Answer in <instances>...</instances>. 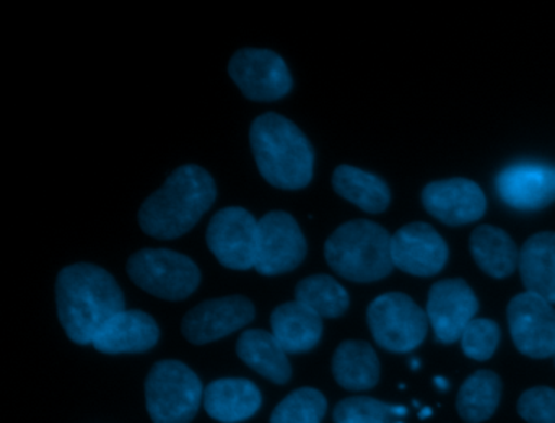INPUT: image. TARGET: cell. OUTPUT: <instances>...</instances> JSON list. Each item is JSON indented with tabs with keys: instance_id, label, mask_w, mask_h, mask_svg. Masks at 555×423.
<instances>
[{
	"instance_id": "obj_1",
	"label": "cell",
	"mask_w": 555,
	"mask_h": 423,
	"mask_svg": "<svg viewBox=\"0 0 555 423\" xmlns=\"http://www.w3.org/2000/svg\"><path fill=\"white\" fill-rule=\"evenodd\" d=\"M57 315L70 341L93 344L109 319L125 311L121 286L108 270L93 264L64 267L56 282Z\"/></svg>"
},
{
	"instance_id": "obj_2",
	"label": "cell",
	"mask_w": 555,
	"mask_h": 423,
	"mask_svg": "<svg viewBox=\"0 0 555 423\" xmlns=\"http://www.w3.org/2000/svg\"><path fill=\"white\" fill-rule=\"evenodd\" d=\"M216 197V181L206 169L197 165L180 166L142 204L139 225L149 236L175 240L196 227Z\"/></svg>"
},
{
	"instance_id": "obj_3",
	"label": "cell",
	"mask_w": 555,
	"mask_h": 423,
	"mask_svg": "<svg viewBox=\"0 0 555 423\" xmlns=\"http://www.w3.org/2000/svg\"><path fill=\"white\" fill-rule=\"evenodd\" d=\"M249 142L259 172L269 184L285 191L310 184L314 171L313 146L291 119L278 113L261 114L253 120Z\"/></svg>"
},
{
	"instance_id": "obj_4",
	"label": "cell",
	"mask_w": 555,
	"mask_h": 423,
	"mask_svg": "<svg viewBox=\"0 0 555 423\" xmlns=\"http://www.w3.org/2000/svg\"><path fill=\"white\" fill-rule=\"evenodd\" d=\"M324 257L334 272L350 282H376L395 269L391 234L382 225L370 220L340 225L327 238Z\"/></svg>"
},
{
	"instance_id": "obj_5",
	"label": "cell",
	"mask_w": 555,
	"mask_h": 423,
	"mask_svg": "<svg viewBox=\"0 0 555 423\" xmlns=\"http://www.w3.org/2000/svg\"><path fill=\"white\" fill-rule=\"evenodd\" d=\"M145 400L154 423H190L204 400L203 384L181 361H158L149 373Z\"/></svg>"
},
{
	"instance_id": "obj_6",
	"label": "cell",
	"mask_w": 555,
	"mask_h": 423,
	"mask_svg": "<svg viewBox=\"0 0 555 423\" xmlns=\"http://www.w3.org/2000/svg\"><path fill=\"white\" fill-rule=\"evenodd\" d=\"M370 331L379 347L392 354H409L427 337V312L405 293L376 296L366 311Z\"/></svg>"
},
{
	"instance_id": "obj_7",
	"label": "cell",
	"mask_w": 555,
	"mask_h": 423,
	"mask_svg": "<svg viewBox=\"0 0 555 423\" xmlns=\"http://www.w3.org/2000/svg\"><path fill=\"white\" fill-rule=\"evenodd\" d=\"M128 275L139 289L170 302L196 292L201 270L193 259L171 249H142L128 260Z\"/></svg>"
},
{
	"instance_id": "obj_8",
	"label": "cell",
	"mask_w": 555,
	"mask_h": 423,
	"mask_svg": "<svg viewBox=\"0 0 555 423\" xmlns=\"http://www.w3.org/2000/svg\"><path fill=\"white\" fill-rule=\"evenodd\" d=\"M259 220L243 207H225L214 215L207 227L210 253L227 269L248 270L258 254Z\"/></svg>"
},
{
	"instance_id": "obj_9",
	"label": "cell",
	"mask_w": 555,
	"mask_h": 423,
	"mask_svg": "<svg viewBox=\"0 0 555 423\" xmlns=\"http://www.w3.org/2000/svg\"><path fill=\"white\" fill-rule=\"evenodd\" d=\"M230 78L248 100L275 101L291 93L292 80L287 62L271 49L245 48L229 62Z\"/></svg>"
},
{
	"instance_id": "obj_10",
	"label": "cell",
	"mask_w": 555,
	"mask_h": 423,
	"mask_svg": "<svg viewBox=\"0 0 555 423\" xmlns=\"http://www.w3.org/2000/svg\"><path fill=\"white\" fill-rule=\"evenodd\" d=\"M305 256L307 240L300 225L291 214L269 211L259 220L255 269L261 275L292 272L304 262Z\"/></svg>"
},
{
	"instance_id": "obj_11",
	"label": "cell",
	"mask_w": 555,
	"mask_h": 423,
	"mask_svg": "<svg viewBox=\"0 0 555 423\" xmlns=\"http://www.w3.org/2000/svg\"><path fill=\"white\" fill-rule=\"evenodd\" d=\"M509 332L516 348L526 357L555 355V309L552 303L531 292H522L509 302Z\"/></svg>"
},
{
	"instance_id": "obj_12",
	"label": "cell",
	"mask_w": 555,
	"mask_h": 423,
	"mask_svg": "<svg viewBox=\"0 0 555 423\" xmlns=\"http://www.w3.org/2000/svg\"><path fill=\"white\" fill-rule=\"evenodd\" d=\"M479 311V302L469 283L447 279L431 285L427 299V318L440 344L460 341L464 329Z\"/></svg>"
},
{
	"instance_id": "obj_13",
	"label": "cell",
	"mask_w": 555,
	"mask_h": 423,
	"mask_svg": "<svg viewBox=\"0 0 555 423\" xmlns=\"http://www.w3.org/2000/svg\"><path fill=\"white\" fill-rule=\"evenodd\" d=\"M255 318V306L242 295L207 299L184 316L181 331L191 344L204 345L233 334Z\"/></svg>"
},
{
	"instance_id": "obj_14",
	"label": "cell",
	"mask_w": 555,
	"mask_h": 423,
	"mask_svg": "<svg viewBox=\"0 0 555 423\" xmlns=\"http://www.w3.org/2000/svg\"><path fill=\"white\" fill-rule=\"evenodd\" d=\"M448 254L447 241L424 221L404 225L391 236L392 264L411 275H437L447 266Z\"/></svg>"
},
{
	"instance_id": "obj_15",
	"label": "cell",
	"mask_w": 555,
	"mask_h": 423,
	"mask_svg": "<svg viewBox=\"0 0 555 423\" xmlns=\"http://www.w3.org/2000/svg\"><path fill=\"white\" fill-rule=\"evenodd\" d=\"M422 204L441 223L461 227L483 217L487 198L477 182L451 178L428 182L422 191Z\"/></svg>"
},
{
	"instance_id": "obj_16",
	"label": "cell",
	"mask_w": 555,
	"mask_h": 423,
	"mask_svg": "<svg viewBox=\"0 0 555 423\" xmlns=\"http://www.w3.org/2000/svg\"><path fill=\"white\" fill-rule=\"evenodd\" d=\"M499 197L516 210H539L555 201L554 166L518 163L496 178Z\"/></svg>"
},
{
	"instance_id": "obj_17",
	"label": "cell",
	"mask_w": 555,
	"mask_h": 423,
	"mask_svg": "<svg viewBox=\"0 0 555 423\" xmlns=\"http://www.w3.org/2000/svg\"><path fill=\"white\" fill-rule=\"evenodd\" d=\"M158 338L160 329L151 315L125 309L106 322L93 341V347L109 355L142 354L154 348Z\"/></svg>"
},
{
	"instance_id": "obj_18",
	"label": "cell",
	"mask_w": 555,
	"mask_h": 423,
	"mask_svg": "<svg viewBox=\"0 0 555 423\" xmlns=\"http://www.w3.org/2000/svg\"><path fill=\"white\" fill-rule=\"evenodd\" d=\"M261 403V390L242 377L214 381L204 390V409L217 422H245L258 412Z\"/></svg>"
},
{
	"instance_id": "obj_19",
	"label": "cell",
	"mask_w": 555,
	"mask_h": 423,
	"mask_svg": "<svg viewBox=\"0 0 555 423\" xmlns=\"http://www.w3.org/2000/svg\"><path fill=\"white\" fill-rule=\"evenodd\" d=\"M518 269L526 292L555 305V231H541L525 241Z\"/></svg>"
},
{
	"instance_id": "obj_20",
	"label": "cell",
	"mask_w": 555,
	"mask_h": 423,
	"mask_svg": "<svg viewBox=\"0 0 555 423\" xmlns=\"http://www.w3.org/2000/svg\"><path fill=\"white\" fill-rule=\"evenodd\" d=\"M271 328L272 335L287 354H305L321 341L323 318L295 299L274 309Z\"/></svg>"
},
{
	"instance_id": "obj_21",
	"label": "cell",
	"mask_w": 555,
	"mask_h": 423,
	"mask_svg": "<svg viewBox=\"0 0 555 423\" xmlns=\"http://www.w3.org/2000/svg\"><path fill=\"white\" fill-rule=\"evenodd\" d=\"M236 354L256 373L275 384H285L292 376L287 351L272 332L249 329L240 335Z\"/></svg>"
},
{
	"instance_id": "obj_22",
	"label": "cell",
	"mask_w": 555,
	"mask_h": 423,
	"mask_svg": "<svg viewBox=\"0 0 555 423\" xmlns=\"http://www.w3.org/2000/svg\"><path fill=\"white\" fill-rule=\"evenodd\" d=\"M469 246L477 266L493 279H505L518 267V247L502 228L480 225L470 234Z\"/></svg>"
},
{
	"instance_id": "obj_23",
	"label": "cell",
	"mask_w": 555,
	"mask_h": 423,
	"mask_svg": "<svg viewBox=\"0 0 555 423\" xmlns=\"http://www.w3.org/2000/svg\"><path fill=\"white\" fill-rule=\"evenodd\" d=\"M333 374L344 389H372L379 380L378 355L366 342H343L333 357Z\"/></svg>"
},
{
	"instance_id": "obj_24",
	"label": "cell",
	"mask_w": 555,
	"mask_h": 423,
	"mask_svg": "<svg viewBox=\"0 0 555 423\" xmlns=\"http://www.w3.org/2000/svg\"><path fill=\"white\" fill-rule=\"evenodd\" d=\"M333 188L340 197L369 214H382L391 202L388 184L379 176L357 166H337L333 172Z\"/></svg>"
},
{
	"instance_id": "obj_25",
	"label": "cell",
	"mask_w": 555,
	"mask_h": 423,
	"mask_svg": "<svg viewBox=\"0 0 555 423\" xmlns=\"http://www.w3.org/2000/svg\"><path fill=\"white\" fill-rule=\"evenodd\" d=\"M500 396H502L500 377L493 371H476L461 386L456 400L457 413L466 422H483L495 413Z\"/></svg>"
},
{
	"instance_id": "obj_26",
	"label": "cell",
	"mask_w": 555,
	"mask_h": 423,
	"mask_svg": "<svg viewBox=\"0 0 555 423\" xmlns=\"http://www.w3.org/2000/svg\"><path fill=\"white\" fill-rule=\"evenodd\" d=\"M295 299L320 318H339L350 305L347 290L336 279L324 273L301 280L295 289Z\"/></svg>"
},
{
	"instance_id": "obj_27",
	"label": "cell",
	"mask_w": 555,
	"mask_h": 423,
	"mask_svg": "<svg viewBox=\"0 0 555 423\" xmlns=\"http://www.w3.org/2000/svg\"><path fill=\"white\" fill-rule=\"evenodd\" d=\"M408 410L401 406L382 402L372 397H349L334 409L336 423H398Z\"/></svg>"
},
{
	"instance_id": "obj_28",
	"label": "cell",
	"mask_w": 555,
	"mask_h": 423,
	"mask_svg": "<svg viewBox=\"0 0 555 423\" xmlns=\"http://www.w3.org/2000/svg\"><path fill=\"white\" fill-rule=\"evenodd\" d=\"M326 409V397L320 390L301 387L275 407L271 423H321Z\"/></svg>"
},
{
	"instance_id": "obj_29",
	"label": "cell",
	"mask_w": 555,
	"mask_h": 423,
	"mask_svg": "<svg viewBox=\"0 0 555 423\" xmlns=\"http://www.w3.org/2000/svg\"><path fill=\"white\" fill-rule=\"evenodd\" d=\"M461 348L466 357L476 361H486L493 357L500 342V328L495 321L476 318L466 325L460 338Z\"/></svg>"
},
{
	"instance_id": "obj_30",
	"label": "cell",
	"mask_w": 555,
	"mask_h": 423,
	"mask_svg": "<svg viewBox=\"0 0 555 423\" xmlns=\"http://www.w3.org/2000/svg\"><path fill=\"white\" fill-rule=\"evenodd\" d=\"M518 412L528 423H555V390L532 387L518 400Z\"/></svg>"
},
{
	"instance_id": "obj_31",
	"label": "cell",
	"mask_w": 555,
	"mask_h": 423,
	"mask_svg": "<svg viewBox=\"0 0 555 423\" xmlns=\"http://www.w3.org/2000/svg\"><path fill=\"white\" fill-rule=\"evenodd\" d=\"M554 357H555V355H554Z\"/></svg>"
}]
</instances>
